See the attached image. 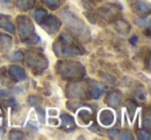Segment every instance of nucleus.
<instances>
[{"label": "nucleus", "mask_w": 151, "mask_h": 140, "mask_svg": "<svg viewBox=\"0 0 151 140\" xmlns=\"http://www.w3.org/2000/svg\"><path fill=\"white\" fill-rule=\"evenodd\" d=\"M53 50L57 57H75L84 54V50L76 44L75 38L65 32L61 33L58 40L54 42Z\"/></svg>", "instance_id": "obj_1"}, {"label": "nucleus", "mask_w": 151, "mask_h": 140, "mask_svg": "<svg viewBox=\"0 0 151 140\" xmlns=\"http://www.w3.org/2000/svg\"><path fill=\"white\" fill-rule=\"evenodd\" d=\"M56 72L64 80H79L86 74L84 66L77 61L61 60L56 64Z\"/></svg>", "instance_id": "obj_2"}, {"label": "nucleus", "mask_w": 151, "mask_h": 140, "mask_svg": "<svg viewBox=\"0 0 151 140\" xmlns=\"http://www.w3.org/2000/svg\"><path fill=\"white\" fill-rule=\"evenodd\" d=\"M61 19L68 27V29L78 36L79 39L83 41H88L90 38V31L85 22H83L80 18H78L70 11H61Z\"/></svg>", "instance_id": "obj_3"}, {"label": "nucleus", "mask_w": 151, "mask_h": 140, "mask_svg": "<svg viewBox=\"0 0 151 140\" xmlns=\"http://www.w3.org/2000/svg\"><path fill=\"white\" fill-rule=\"evenodd\" d=\"M19 34L22 41L27 44H35L40 41V38L36 35L33 23L26 16H19L17 18Z\"/></svg>", "instance_id": "obj_4"}, {"label": "nucleus", "mask_w": 151, "mask_h": 140, "mask_svg": "<svg viewBox=\"0 0 151 140\" xmlns=\"http://www.w3.org/2000/svg\"><path fill=\"white\" fill-rule=\"evenodd\" d=\"M26 65L34 73H42L48 68L49 62L44 54L37 50H30L26 55Z\"/></svg>", "instance_id": "obj_5"}, {"label": "nucleus", "mask_w": 151, "mask_h": 140, "mask_svg": "<svg viewBox=\"0 0 151 140\" xmlns=\"http://www.w3.org/2000/svg\"><path fill=\"white\" fill-rule=\"evenodd\" d=\"M40 25L48 34L54 35L60 29L61 21L55 16H47L44 20L40 22Z\"/></svg>", "instance_id": "obj_6"}, {"label": "nucleus", "mask_w": 151, "mask_h": 140, "mask_svg": "<svg viewBox=\"0 0 151 140\" xmlns=\"http://www.w3.org/2000/svg\"><path fill=\"white\" fill-rule=\"evenodd\" d=\"M66 95L71 99H83L86 96V87L83 82H71L67 85Z\"/></svg>", "instance_id": "obj_7"}, {"label": "nucleus", "mask_w": 151, "mask_h": 140, "mask_svg": "<svg viewBox=\"0 0 151 140\" xmlns=\"http://www.w3.org/2000/svg\"><path fill=\"white\" fill-rule=\"evenodd\" d=\"M99 14L104 20L108 22L116 21L119 17V9L114 4H105L99 7Z\"/></svg>", "instance_id": "obj_8"}, {"label": "nucleus", "mask_w": 151, "mask_h": 140, "mask_svg": "<svg viewBox=\"0 0 151 140\" xmlns=\"http://www.w3.org/2000/svg\"><path fill=\"white\" fill-rule=\"evenodd\" d=\"M99 121L104 127H110L113 125L114 121H115V113L109 108L103 109L99 113Z\"/></svg>", "instance_id": "obj_9"}, {"label": "nucleus", "mask_w": 151, "mask_h": 140, "mask_svg": "<svg viewBox=\"0 0 151 140\" xmlns=\"http://www.w3.org/2000/svg\"><path fill=\"white\" fill-rule=\"evenodd\" d=\"M9 76L14 82H22L26 78V72L19 65H12L9 68Z\"/></svg>", "instance_id": "obj_10"}, {"label": "nucleus", "mask_w": 151, "mask_h": 140, "mask_svg": "<svg viewBox=\"0 0 151 140\" xmlns=\"http://www.w3.org/2000/svg\"><path fill=\"white\" fill-rule=\"evenodd\" d=\"M93 113L90 109L81 108L77 112V122L80 126H88L92 122Z\"/></svg>", "instance_id": "obj_11"}, {"label": "nucleus", "mask_w": 151, "mask_h": 140, "mask_svg": "<svg viewBox=\"0 0 151 140\" xmlns=\"http://www.w3.org/2000/svg\"><path fill=\"white\" fill-rule=\"evenodd\" d=\"M104 93V87L99 82H91L88 85V94L91 99H99Z\"/></svg>", "instance_id": "obj_12"}, {"label": "nucleus", "mask_w": 151, "mask_h": 140, "mask_svg": "<svg viewBox=\"0 0 151 140\" xmlns=\"http://www.w3.org/2000/svg\"><path fill=\"white\" fill-rule=\"evenodd\" d=\"M61 119V127L62 129H64L65 131H73L76 129V122L71 115L67 114V113H62L60 115Z\"/></svg>", "instance_id": "obj_13"}, {"label": "nucleus", "mask_w": 151, "mask_h": 140, "mask_svg": "<svg viewBox=\"0 0 151 140\" xmlns=\"http://www.w3.org/2000/svg\"><path fill=\"white\" fill-rule=\"evenodd\" d=\"M106 103L112 107H117L122 101V95L118 92H110L106 97Z\"/></svg>", "instance_id": "obj_14"}, {"label": "nucleus", "mask_w": 151, "mask_h": 140, "mask_svg": "<svg viewBox=\"0 0 151 140\" xmlns=\"http://www.w3.org/2000/svg\"><path fill=\"white\" fill-rule=\"evenodd\" d=\"M0 28L5 31L9 32V33H15L16 32V27L13 23H12L11 19L7 16H2L0 17Z\"/></svg>", "instance_id": "obj_15"}, {"label": "nucleus", "mask_w": 151, "mask_h": 140, "mask_svg": "<svg viewBox=\"0 0 151 140\" xmlns=\"http://www.w3.org/2000/svg\"><path fill=\"white\" fill-rule=\"evenodd\" d=\"M116 30L122 34H127L130 30V25L124 20H116Z\"/></svg>", "instance_id": "obj_16"}, {"label": "nucleus", "mask_w": 151, "mask_h": 140, "mask_svg": "<svg viewBox=\"0 0 151 140\" xmlns=\"http://www.w3.org/2000/svg\"><path fill=\"white\" fill-rule=\"evenodd\" d=\"M13 43V38L6 34H0V44L3 50H9Z\"/></svg>", "instance_id": "obj_17"}, {"label": "nucleus", "mask_w": 151, "mask_h": 140, "mask_svg": "<svg viewBox=\"0 0 151 140\" xmlns=\"http://www.w3.org/2000/svg\"><path fill=\"white\" fill-rule=\"evenodd\" d=\"M47 16H48V11H47L46 9H35V11L31 13V17L33 18L36 22H38V23H40L42 20H44Z\"/></svg>", "instance_id": "obj_18"}, {"label": "nucleus", "mask_w": 151, "mask_h": 140, "mask_svg": "<svg viewBox=\"0 0 151 140\" xmlns=\"http://www.w3.org/2000/svg\"><path fill=\"white\" fill-rule=\"evenodd\" d=\"M35 3V0H17V6L22 11L30 9Z\"/></svg>", "instance_id": "obj_19"}, {"label": "nucleus", "mask_w": 151, "mask_h": 140, "mask_svg": "<svg viewBox=\"0 0 151 140\" xmlns=\"http://www.w3.org/2000/svg\"><path fill=\"white\" fill-rule=\"evenodd\" d=\"M137 9L140 13H142L143 15H147L149 14L151 9V6L148 2H145V1H142V0H139L137 2Z\"/></svg>", "instance_id": "obj_20"}, {"label": "nucleus", "mask_w": 151, "mask_h": 140, "mask_svg": "<svg viewBox=\"0 0 151 140\" xmlns=\"http://www.w3.org/2000/svg\"><path fill=\"white\" fill-rule=\"evenodd\" d=\"M134 23L139 27L148 28L150 26V20H149V18H137V19H134Z\"/></svg>", "instance_id": "obj_21"}, {"label": "nucleus", "mask_w": 151, "mask_h": 140, "mask_svg": "<svg viewBox=\"0 0 151 140\" xmlns=\"http://www.w3.org/2000/svg\"><path fill=\"white\" fill-rule=\"evenodd\" d=\"M137 137L140 140H149L151 139V134L147 130H140L137 132Z\"/></svg>", "instance_id": "obj_22"}, {"label": "nucleus", "mask_w": 151, "mask_h": 140, "mask_svg": "<svg viewBox=\"0 0 151 140\" xmlns=\"http://www.w3.org/2000/svg\"><path fill=\"white\" fill-rule=\"evenodd\" d=\"M42 2L51 9H56L60 5V0H42Z\"/></svg>", "instance_id": "obj_23"}, {"label": "nucleus", "mask_w": 151, "mask_h": 140, "mask_svg": "<svg viewBox=\"0 0 151 140\" xmlns=\"http://www.w3.org/2000/svg\"><path fill=\"white\" fill-rule=\"evenodd\" d=\"M9 138L11 139H15V140H18V139H23L24 138V133L17 129H14L11 131L9 133Z\"/></svg>", "instance_id": "obj_24"}, {"label": "nucleus", "mask_w": 151, "mask_h": 140, "mask_svg": "<svg viewBox=\"0 0 151 140\" xmlns=\"http://www.w3.org/2000/svg\"><path fill=\"white\" fill-rule=\"evenodd\" d=\"M9 59L14 62H18V61H22L24 59V55L21 50H17V52L13 53V54L9 56Z\"/></svg>", "instance_id": "obj_25"}, {"label": "nucleus", "mask_w": 151, "mask_h": 140, "mask_svg": "<svg viewBox=\"0 0 151 140\" xmlns=\"http://www.w3.org/2000/svg\"><path fill=\"white\" fill-rule=\"evenodd\" d=\"M40 101H42V99L37 96H29L28 97V103H29L30 105H32V106H35V105L40 104Z\"/></svg>", "instance_id": "obj_26"}, {"label": "nucleus", "mask_w": 151, "mask_h": 140, "mask_svg": "<svg viewBox=\"0 0 151 140\" xmlns=\"http://www.w3.org/2000/svg\"><path fill=\"white\" fill-rule=\"evenodd\" d=\"M126 107H127V109H128V114H129V117H130V119H132V117H134V103H132V101H128L127 102V105H126Z\"/></svg>", "instance_id": "obj_27"}, {"label": "nucleus", "mask_w": 151, "mask_h": 140, "mask_svg": "<svg viewBox=\"0 0 151 140\" xmlns=\"http://www.w3.org/2000/svg\"><path fill=\"white\" fill-rule=\"evenodd\" d=\"M150 113H146L144 117V121H143V124L146 128H149L150 127V124H151V119H150Z\"/></svg>", "instance_id": "obj_28"}, {"label": "nucleus", "mask_w": 151, "mask_h": 140, "mask_svg": "<svg viewBox=\"0 0 151 140\" xmlns=\"http://www.w3.org/2000/svg\"><path fill=\"white\" fill-rule=\"evenodd\" d=\"M48 124L50 126H52V127H57V126H59L60 122H59V119H56V117H50V119H48Z\"/></svg>", "instance_id": "obj_29"}, {"label": "nucleus", "mask_w": 151, "mask_h": 140, "mask_svg": "<svg viewBox=\"0 0 151 140\" xmlns=\"http://www.w3.org/2000/svg\"><path fill=\"white\" fill-rule=\"evenodd\" d=\"M109 137L112 138V139H114V138L118 137V135H119V130L118 129H112L109 131Z\"/></svg>", "instance_id": "obj_30"}, {"label": "nucleus", "mask_w": 151, "mask_h": 140, "mask_svg": "<svg viewBox=\"0 0 151 140\" xmlns=\"http://www.w3.org/2000/svg\"><path fill=\"white\" fill-rule=\"evenodd\" d=\"M35 112L37 113L38 119H40L42 122H44V119H45V112H44V111H42V109H40V108H36V109H35Z\"/></svg>", "instance_id": "obj_31"}, {"label": "nucleus", "mask_w": 151, "mask_h": 140, "mask_svg": "<svg viewBox=\"0 0 151 140\" xmlns=\"http://www.w3.org/2000/svg\"><path fill=\"white\" fill-rule=\"evenodd\" d=\"M48 114L50 115V117H57V115H58V110H57V109H49Z\"/></svg>", "instance_id": "obj_32"}, {"label": "nucleus", "mask_w": 151, "mask_h": 140, "mask_svg": "<svg viewBox=\"0 0 151 140\" xmlns=\"http://www.w3.org/2000/svg\"><path fill=\"white\" fill-rule=\"evenodd\" d=\"M119 138H120V139H132V137H130V136H128L127 134H125V133H122L121 135L119 136Z\"/></svg>", "instance_id": "obj_33"}, {"label": "nucleus", "mask_w": 151, "mask_h": 140, "mask_svg": "<svg viewBox=\"0 0 151 140\" xmlns=\"http://www.w3.org/2000/svg\"><path fill=\"white\" fill-rule=\"evenodd\" d=\"M0 3L4 5H9L12 3V0H0Z\"/></svg>", "instance_id": "obj_34"}, {"label": "nucleus", "mask_w": 151, "mask_h": 140, "mask_svg": "<svg viewBox=\"0 0 151 140\" xmlns=\"http://www.w3.org/2000/svg\"><path fill=\"white\" fill-rule=\"evenodd\" d=\"M137 39H138V36H137V35H134V36H132V37L129 39V42H130L132 44H134V42H136V41H137Z\"/></svg>", "instance_id": "obj_35"}, {"label": "nucleus", "mask_w": 151, "mask_h": 140, "mask_svg": "<svg viewBox=\"0 0 151 140\" xmlns=\"http://www.w3.org/2000/svg\"><path fill=\"white\" fill-rule=\"evenodd\" d=\"M2 117H3L2 112H1V111H0V124H1V122H2Z\"/></svg>", "instance_id": "obj_36"}]
</instances>
